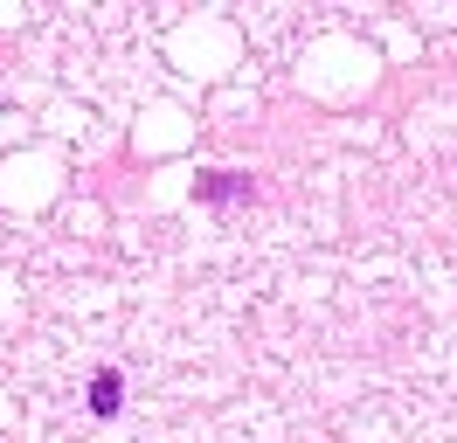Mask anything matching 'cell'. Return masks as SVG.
I'll return each mask as SVG.
<instances>
[{
	"mask_svg": "<svg viewBox=\"0 0 457 443\" xmlns=\"http://www.w3.org/2000/svg\"><path fill=\"white\" fill-rule=\"evenodd\" d=\"M90 402H97V415H112L118 409V374H97V395H90Z\"/></svg>",
	"mask_w": 457,
	"mask_h": 443,
	"instance_id": "1",
	"label": "cell"
}]
</instances>
